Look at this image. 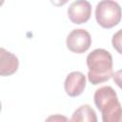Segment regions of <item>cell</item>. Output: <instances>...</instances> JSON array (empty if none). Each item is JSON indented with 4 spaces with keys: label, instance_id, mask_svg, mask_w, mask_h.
Listing matches in <instances>:
<instances>
[{
    "label": "cell",
    "instance_id": "6da1fadb",
    "mask_svg": "<svg viewBox=\"0 0 122 122\" xmlns=\"http://www.w3.org/2000/svg\"><path fill=\"white\" fill-rule=\"evenodd\" d=\"M87 66L89 68V81L97 85L109 80L112 76V57L104 49H95L87 56Z\"/></svg>",
    "mask_w": 122,
    "mask_h": 122
},
{
    "label": "cell",
    "instance_id": "7a4b0ae2",
    "mask_svg": "<svg viewBox=\"0 0 122 122\" xmlns=\"http://www.w3.org/2000/svg\"><path fill=\"white\" fill-rule=\"evenodd\" d=\"M122 17V10L119 4L112 0L100 1L95 8V18L97 23L106 29L116 26Z\"/></svg>",
    "mask_w": 122,
    "mask_h": 122
},
{
    "label": "cell",
    "instance_id": "3957f363",
    "mask_svg": "<svg viewBox=\"0 0 122 122\" xmlns=\"http://www.w3.org/2000/svg\"><path fill=\"white\" fill-rule=\"evenodd\" d=\"M94 104L102 114L111 112L120 104L115 91L110 86H103L97 89L93 95Z\"/></svg>",
    "mask_w": 122,
    "mask_h": 122
},
{
    "label": "cell",
    "instance_id": "277c9868",
    "mask_svg": "<svg viewBox=\"0 0 122 122\" xmlns=\"http://www.w3.org/2000/svg\"><path fill=\"white\" fill-rule=\"evenodd\" d=\"M68 49L76 53L85 52L92 44L91 34L84 29H75L72 30L66 40Z\"/></svg>",
    "mask_w": 122,
    "mask_h": 122
},
{
    "label": "cell",
    "instance_id": "5b68a950",
    "mask_svg": "<svg viewBox=\"0 0 122 122\" xmlns=\"http://www.w3.org/2000/svg\"><path fill=\"white\" fill-rule=\"evenodd\" d=\"M92 14V6L87 0H76L72 2L68 9V16L74 24L87 22Z\"/></svg>",
    "mask_w": 122,
    "mask_h": 122
},
{
    "label": "cell",
    "instance_id": "8992f818",
    "mask_svg": "<svg viewBox=\"0 0 122 122\" xmlns=\"http://www.w3.org/2000/svg\"><path fill=\"white\" fill-rule=\"evenodd\" d=\"M86 87V76L81 71H71L64 82L65 92L68 95L74 97L80 95Z\"/></svg>",
    "mask_w": 122,
    "mask_h": 122
},
{
    "label": "cell",
    "instance_id": "52a82bcc",
    "mask_svg": "<svg viewBox=\"0 0 122 122\" xmlns=\"http://www.w3.org/2000/svg\"><path fill=\"white\" fill-rule=\"evenodd\" d=\"M19 66V61L16 55L10 51H6L4 48L0 49V74L10 75L14 73Z\"/></svg>",
    "mask_w": 122,
    "mask_h": 122
},
{
    "label": "cell",
    "instance_id": "ba28073f",
    "mask_svg": "<svg viewBox=\"0 0 122 122\" xmlns=\"http://www.w3.org/2000/svg\"><path fill=\"white\" fill-rule=\"evenodd\" d=\"M71 122H97L96 112L90 105H82L73 112Z\"/></svg>",
    "mask_w": 122,
    "mask_h": 122
},
{
    "label": "cell",
    "instance_id": "9c48e42d",
    "mask_svg": "<svg viewBox=\"0 0 122 122\" xmlns=\"http://www.w3.org/2000/svg\"><path fill=\"white\" fill-rule=\"evenodd\" d=\"M103 122H122V107L121 104L115 107L111 112L102 114Z\"/></svg>",
    "mask_w": 122,
    "mask_h": 122
},
{
    "label": "cell",
    "instance_id": "30bf717a",
    "mask_svg": "<svg viewBox=\"0 0 122 122\" xmlns=\"http://www.w3.org/2000/svg\"><path fill=\"white\" fill-rule=\"evenodd\" d=\"M112 47L116 50V51L122 54V29L116 31L112 35Z\"/></svg>",
    "mask_w": 122,
    "mask_h": 122
},
{
    "label": "cell",
    "instance_id": "8fae6325",
    "mask_svg": "<svg viewBox=\"0 0 122 122\" xmlns=\"http://www.w3.org/2000/svg\"><path fill=\"white\" fill-rule=\"evenodd\" d=\"M45 122H71L69 118L62 114H52L46 118Z\"/></svg>",
    "mask_w": 122,
    "mask_h": 122
},
{
    "label": "cell",
    "instance_id": "7c38bea8",
    "mask_svg": "<svg viewBox=\"0 0 122 122\" xmlns=\"http://www.w3.org/2000/svg\"><path fill=\"white\" fill-rule=\"evenodd\" d=\"M112 78H113V81L115 82V84L120 89H122V70H119V71H115L112 74Z\"/></svg>",
    "mask_w": 122,
    "mask_h": 122
}]
</instances>
